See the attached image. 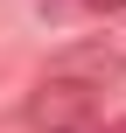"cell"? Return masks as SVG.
Returning <instances> with one entry per match:
<instances>
[{
	"label": "cell",
	"mask_w": 126,
	"mask_h": 133,
	"mask_svg": "<svg viewBox=\"0 0 126 133\" xmlns=\"http://www.w3.org/2000/svg\"><path fill=\"white\" fill-rule=\"evenodd\" d=\"M21 119L35 133H91L98 126V91L91 84H70V77H42L21 105Z\"/></svg>",
	"instance_id": "1"
},
{
	"label": "cell",
	"mask_w": 126,
	"mask_h": 133,
	"mask_svg": "<svg viewBox=\"0 0 126 133\" xmlns=\"http://www.w3.org/2000/svg\"><path fill=\"white\" fill-rule=\"evenodd\" d=\"M49 77H70V84H91V91L126 84V49L119 42H77V49H63L49 63Z\"/></svg>",
	"instance_id": "2"
},
{
	"label": "cell",
	"mask_w": 126,
	"mask_h": 133,
	"mask_svg": "<svg viewBox=\"0 0 126 133\" xmlns=\"http://www.w3.org/2000/svg\"><path fill=\"white\" fill-rule=\"evenodd\" d=\"M91 7H105V14H112V7H126V0H91Z\"/></svg>",
	"instance_id": "3"
},
{
	"label": "cell",
	"mask_w": 126,
	"mask_h": 133,
	"mask_svg": "<svg viewBox=\"0 0 126 133\" xmlns=\"http://www.w3.org/2000/svg\"><path fill=\"white\" fill-rule=\"evenodd\" d=\"M105 133H126V119H112V126H105Z\"/></svg>",
	"instance_id": "4"
}]
</instances>
